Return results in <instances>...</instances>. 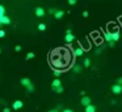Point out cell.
I'll return each instance as SVG.
<instances>
[{"instance_id": "5b68a950", "label": "cell", "mask_w": 122, "mask_h": 112, "mask_svg": "<svg viewBox=\"0 0 122 112\" xmlns=\"http://www.w3.org/2000/svg\"><path fill=\"white\" fill-rule=\"evenodd\" d=\"M64 40H66V42L71 44L72 41L75 40V36L72 34V33H66V38H64Z\"/></svg>"}, {"instance_id": "f546056e", "label": "cell", "mask_w": 122, "mask_h": 112, "mask_svg": "<svg viewBox=\"0 0 122 112\" xmlns=\"http://www.w3.org/2000/svg\"><path fill=\"white\" fill-rule=\"evenodd\" d=\"M3 112H11V111H9V108H4Z\"/></svg>"}, {"instance_id": "30bf717a", "label": "cell", "mask_w": 122, "mask_h": 112, "mask_svg": "<svg viewBox=\"0 0 122 112\" xmlns=\"http://www.w3.org/2000/svg\"><path fill=\"white\" fill-rule=\"evenodd\" d=\"M22 106H24V104H22L21 100H16L12 107H13V109H20V108H22Z\"/></svg>"}, {"instance_id": "ffe728a7", "label": "cell", "mask_w": 122, "mask_h": 112, "mask_svg": "<svg viewBox=\"0 0 122 112\" xmlns=\"http://www.w3.org/2000/svg\"><path fill=\"white\" fill-rule=\"evenodd\" d=\"M34 57V53H28L26 54V59H32Z\"/></svg>"}, {"instance_id": "f1b7e54d", "label": "cell", "mask_w": 122, "mask_h": 112, "mask_svg": "<svg viewBox=\"0 0 122 112\" xmlns=\"http://www.w3.org/2000/svg\"><path fill=\"white\" fill-rule=\"evenodd\" d=\"M63 112H74L72 109H63Z\"/></svg>"}, {"instance_id": "9c48e42d", "label": "cell", "mask_w": 122, "mask_h": 112, "mask_svg": "<svg viewBox=\"0 0 122 112\" xmlns=\"http://www.w3.org/2000/svg\"><path fill=\"white\" fill-rule=\"evenodd\" d=\"M85 112H96V106H93L92 103L85 106Z\"/></svg>"}, {"instance_id": "3957f363", "label": "cell", "mask_w": 122, "mask_h": 112, "mask_svg": "<svg viewBox=\"0 0 122 112\" xmlns=\"http://www.w3.org/2000/svg\"><path fill=\"white\" fill-rule=\"evenodd\" d=\"M112 91H113V94H121L122 92V84H113L112 86Z\"/></svg>"}, {"instance_id": "8fae6325", "label": "cell", "mask_w": 122, "mask_h": 112, "mask_svg": "<svg viewBox=\"0 0 122 112\" xmlns=\"http://www.w3.org/2000/svg\"><path fill=\"white\" fill-rule=\"evenodd\" d=\"M83 53H84L83 48H77V49H75V50H74V56H76V57H81Z\"/></svg>"}, {"instance_id": "277c9868", "label": "cell", "mask_w": 122, "mask_h": 112, "mask_svg": "<svg viewBox=\"0 0 122 112\" xmlns=\"http://www.w3.org/2000/svg\"><path fill=\"white\" fill-rule=\"evenodd\" d=\"M0 24H5V25H9V24H11V19H9L8 16H5V15H4V16L1 17V19H0Z\"/></svg>"}, {"instance_id": "5bb4252c", "label": "cell", "mask_w": 122, "mask_h": 112, "mask_svg": "<svg viewBox=\"0 0 122 112\" xmlns=\"http://www.w3.org/2000/svg\"><path fill=\"white\" fill-rule=\"evenodd\" d=\"M62 74H63V69H54V75H55L56 78L61 77Z\"/></svg>"}, {"instance_id": "603a6c76", "label": "cell", "mask_w": 122, "mask_h": 112, "mask_svg": "<svg viewBox=\"0 0 122 112\" xmlns=\"http://www.w3.org/2000/svg\"><path fill=\"white\" fill-rule=\"evenodd\" d=\"M55 11H56V9L51 8V9H49V13H50V15H54V13H55Z\"/></svg>"}, {"instance_id": "44dd1931", "label": "cell", "mask_w": 122, "mask_h": 112, "mask_svg": "<svg viewBox=\"0 0 122 112\" xmlns=\"http://www.w3.org/2000/svg\"><path fill=\"white\" fill-rule=\"evenodd\" d=\"M80 70H81V67H80V66H75L74 67V71L75 73H80Z\"/></svg>"}, {"instance_id": "4316f807", "label": "cell", "mask_w": 122, "mask_h": 112, "mask_svg": "<svg viewBox=\"0 0 122 112\" xmlns=\"http://www.w3.org/2000/svg\"><path fill=\"white\" fill-rule=\"evenodd\" d=\"M88 15H89V13H88L87 11H84V12H83V16H84V17H88Z\"/></svg>"}, {"instance_id": "4fadbf2b", "label": "cell", "mask_w": 122, "mask_h": 112, "mask_svg": "<svg viewBox=\"0 0 122 112\" xmlns=\"http://www.w3.org/2000/svg\"><path fill=\"white\" fill-rule=\"evenodd\" d=\"M104 36H105V41H113V38H112V32H108V30H106V32H104Z\"/></svg>"}, {"instance_id": "7c38bea8", "label": "cell", "mask_w": 122, "mask_h": 112, "mask_svg": "<svg viewBox=\"0 0 122 112\" xmlns=\"http://www.w3.org/2000/svg\"><path fill=\"white\" fill-rule=\"evenodd\" d=\"M51 86H53V88H56V87H59V86H62V82H61V79H54L53 80V83H51Z\"/></svg>"}, {"instance_id": "484cf974", "label": "cell", "mask_w": 122, "mask_h": 112, "mask_svg": "<svg viewBox=\"0 0 122 112\" xmlns=\"http://www.w3.org/2000/svg\"><path fill=\"white\" fill-rule=\"evenodd\" d=\"M15 50H16V51H21V46H16V48H15Z\"/></svg>"}, {"instance_id": "52a82bcc", "label": "cell", "mask_w": 122, "mask_h": 112, "mask_svg": "<svg viewBox=\"0 0 122 112\" xmlns=\"http://www.w3.org/2000/svg\"><path fill=\"white\" fill-rule=\"evenodd\" d=\"M80 103H81V106H88V104H91V99L88 98V96H83L81 98V101H80Z\"/></svg>"}, {"instance_id": "4dcf8cb0", "label": "cell", "mask_w": 122, "mask_h": 112, "mask_svg": "<svg viewBox=\"0 0 122 112\" xmlns=\"http://www.w3.org/2000/svg\"><path fill=\"white\" fill-rule=\"evenodd\" d=\"M49 112H56V111H49Z\"/></svg>"}, {"instance_id": "9a60e30c", "label": "cell", "mask_w": 122, "mask_h": 112, "mask_svg": "<svg viewBox=\"0 0 122 112\" xmlns=\"http://www.w3.org/2000/svg\"><path fill=\"white\" fill-rule=\"evenodd\" d=\"M64 15L63 11H55V13H54V16H55V19H62Z\"/></svg>"}, {"instance_id": "6da1fadb", "label": "cell", "mask_w": 122, "mask_h": 112, "mask_svg": "<svg viewBox=\"0 0 122 112\" xmlns=\"http://www.w3.org/2000/svg\"><path fill=\"white\" fill-rule=\"evenodd\" d=\"M50 62L54 69H66L71 62V56L66 49H56L51 51L50 54Z\"/></svg>"}, {"instance_id": "7402d4cb", "label": "cell", "mask_w": 122, "mask_h": 112, "mask_svg": "<svg viewBox=\"0 0 122 112\" xmlns=\"http://www.w3.org/2000/svg\"><path fill=\"white\" fill-rule=\"evenodd\" d=\"M68 4L70 6H74V4H76V0H68Z\"/></svg>"}, {"instance_id": "83f0119b", "label": "cell", "mask_w": 122, "mask_h": 112, "mask_svg": "<svg viewBox=\"0 0 122 112\" xmlns=\"http://www.w3.org/2000/svg\"><path fill=\"white\" fill-rule=\"evenodd\" d=\"M117 83H118V84H122V77H121V78H118V80H117Z\"/></svg>"}, {"instance_id": "7a4b0ae2", "label": "cell", "mask_w": 122, "mask_h": 112, "mask_svg": "<svg viewBox=\"0 0 122 112\" xmlns=\"http://www.w3.org/2000/svg\"><path fill=\"white\" fill-rule=\"evenodd\" d=\"M21 84L24 86V87H26L29 92H33V91H34V86L32 84L30 79H28V78H22V79H21Z\"/></svg>"}, {"instance_id": "d6986e66", "label": "cell", "mask_w": 122, "mask_h": 112, "mask_svg": "<svg viewBox=\"0 0 122 112\" xmlns=\"http://www.w3.org/2000/svg\"><path fill=\"white\" fill-rule=\"evenodd\" d=\"M38 29H40V30H45L46 29V25L45 24H40V25H38Z\"/></svg>"}, {"instance_id": "cb8c5ba5", "label": "cell", "mask_w": 122, "mask_h": 112, "mask_svg": "<svg viewBox=\"0 0 122 112\" xmlns=\"http://www.w3.org/2000/svg\"><path fill=\"white\" fill-rule=\"evenodd\" d=\"M4 36H5V32L0 29V38H1V37H4Z\"/></svg>"}, {"instance_id": "8992f818", "label": "cell", "mask_w": 122, "mask_h": 112, "mask_svg": "<svg viewBox=\"0 0 122 112\" xmlns=\"http://www.w3.org/2000/svg\"><path fill=\"white\" fill-rule=\"evenodd\" d=\"M43 15H45V9L41 8V7H38V8H36V16L38 17H42Z\"/></svg>"}, {"instance_id": "d4e9b609", "label": "cell", "mask_w": 122, "mask_h": 112, "mask_svg": "<svg viewBox=\"0 0 122 112\" xmlns=\"http://www.w3.org/2000/svg\"><path fill=\"white\" fill-rule=\"evenodd\" d=\"M114 45H116V41H109V46H112V48H113Z\"/></svg>"}, {"instance_id": "e0dca14e", "label": "cell", "mask_w": 122, "mask_h": 112, "mask_svg": "<svg viewBox=\"0 0 122 112\" xmlns=\"http://www.w3.org/2000/svg\"><path fill=\"white\" fill-rule=\"evenodd\" d=\"M54 90H55V91H56V92H58V94H62V92H63V90H64V88H63V86H59V87L54 88Z\"/></svg>"}, {"instance_id": "1f68e13d", "label": "cell", "mask_w": 122, "mask_h": 112, "mask_svg": "<svg viewBox=\"0 0 122 112\" xmlns=\"http://www.w3.org/2000/svg\"><path fill=\"white\" fill-rule=\"evenodd\" d=\"M0 53H1V49H0Z\"/></svg>"}, {"instance_id": "ba28073f", "label": "cell", "mask_w": 122, "mask_h": 112, "mask_svg": "<svg viewBox=\"0 0 122 112\" xmlns=\"http://www.w3.org/2000/svg\"><path fill=\"white\" fill-rule=\"evenodd\" d=\"M112 38H113V41H118L119 40V32H118V29H114V32H112Z\"/></svg>"}, {"instance_id": "2e32d148", "label": "cell", "mask_w": 122, "mask_h": 112, "mask_svg": "<svg viewBox=\"0 0 122 112\" xmlns=\"http://www.w3.org/2000/svg\"><path fill=\"white\" fill-rule=\"evenodd\" d=\"M4 15H5V8H4L3 6H0V19H1Z\"/></svg>"}, {"instance_id": "ac0fdd59", "label": "cell", "mask_w": 122, "mask_h": 112, "mask_svg": "<svg viewBox=\"0 0 122 112\" xmlns=\"http://www.w3.org/2000/svg\"><path fill=\"white\" fill-rule=\"evenodd\" d=\"M89 65H91V61H89L88 58H85V59H84V66H85V67H89Z\"/></svg>"}]
</instances>
